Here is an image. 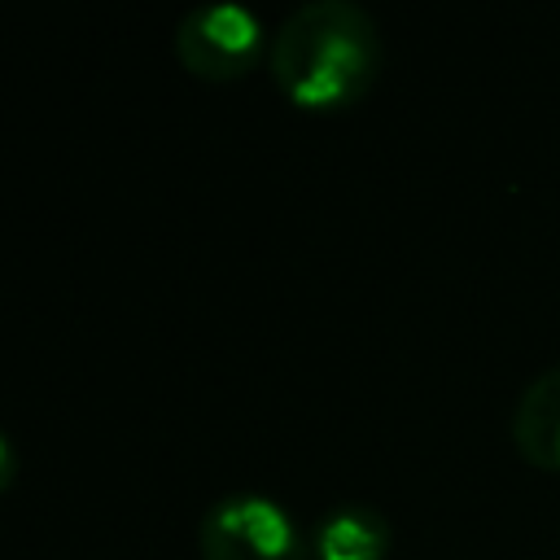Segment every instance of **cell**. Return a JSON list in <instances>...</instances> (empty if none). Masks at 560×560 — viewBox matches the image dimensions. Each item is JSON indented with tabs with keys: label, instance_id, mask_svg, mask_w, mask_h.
<instances>
[{
	"label": "cell",
	"instance_id": "4",
	"mask_svg": "<svg viewBox=\"0 0 560 560\" xmlns=\"http://www.w3.org/2000/svg\"><path fill=\"white\" fill-rule=\"evenodd\" d=\"M508 433L525 464L560 472V363L525 381V389L516 394Z\"/></svg>",
	"mask_w": 560,
	"mask_h": 560
},
{
	"label": "cell",
	"instance_id": "3",
	"mask_svg": "<svg viewBox=\"0 0 560 560\" xmlns=\"http://www.w3.org/2000/svg\"><path fill=\"white\" fill-rule=\"evenodd\" d=\"M262 22L254 9L236 0H201L175 26V57L192 79L232 83L241 79L262 52Z\"/></svg>",
	"mask_w": 560,
	"mask_h": 560
},
{
	"label": "cell",
	"instance_id": "1",
	"mask_svg": "<svg viewBox=\"0 0 560 560\" xmlns=\"http://www.w3.org/2000/svg\"><path fill=\"white\" fill-rule=\"evenodd\" d=\"M381 61V26L354 0H302L267 39L271 83L298 109H346L363 101Z\"/></svg>",
	"mask_w": 560,
	"mask_h": 560
},
{
	"label": "cell",
	"instance_id": "6",
	"mask_svg": "<svg viewBox=\"0 0 560 560\" xmlns=\"http://www.w3.org/2000/svg\"><path fill=\"white\" fill-rule=\"evenodd\" d=\"M13 477H18V451H13V442L0 433V494L13 486Z\"/></svg>",
	"mask_w": 560,
	"mask_h": 560
},
{
	"label": "cell",
	"instance_id": "2",
	"mask_svg": "<svg viewBox=\"0 0 560 560\" xmlns=\"http://www.w3.org/2000/svg\"><path fill=\"white\" fill-rule=\"evenodd\" d=\"M201 560H311L315 547L276 499L232 490L214 499L197 525Z\"/></svg>",
	"mask_w": 560,
	"mask_h": 560
},
{
	"label": "cell",
	"instance_id": "5",
	"mask_svg": "<svg viewBox=\"0 0 560 560\" xmlns=\"http://www.w3.org/2000/svg\"><path fill=\"white\" fill-rule=\"evenodd\" d=\"M389 542H394L389 521L368 503L332 508L311 534V547L319 560H385Z\"/></svg>",
	"mask_w": 560,
	"mask_h": 560
}]
</instances>
